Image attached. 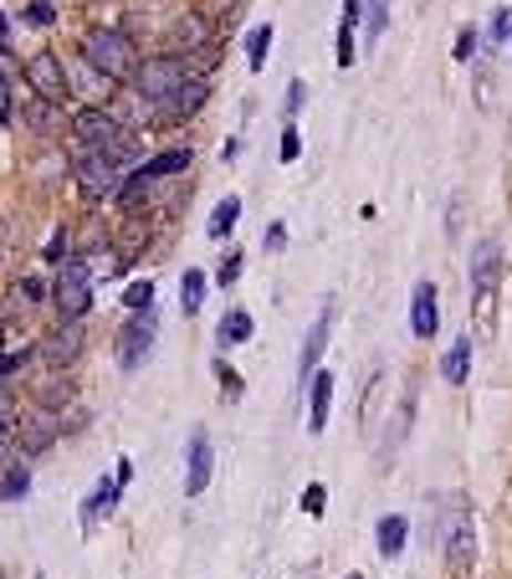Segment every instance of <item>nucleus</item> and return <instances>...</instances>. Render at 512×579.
<instances>
[{"mask_svg":"<svg viewBox=\"0 0 512 579\" xmlns=\"http://www.w3.org/2000/svg\"><path fill=\"white\" fill-rule=\"evenodd\" d=\"M82 62L93 72H103L109 82H134V72H139V41L129 37V31H119V27H93L88 37H82Z\"/></svg>","mask_w":512,"mask_h":579,"instance_id":"f257e3e1","label":"nucleus"},{"mask_svg":"<svg viewBox=\"0 0 512 579\" xmlns=\"http://www.w3.org/2000/svg\"><path fill=\"white\" fill-rule=\"evenodd\" d=\"M205 47H216V27L205 21L201 6H180L160 31V52L170 57H201Z\"/></svg>","mask_w":512,"mask_h":579,"instance_id":"f03ea898","label":"nucleus"},{"mask_svg":"<svg viewBox=\"0 0 512 579\" xmlns=\"http://www.w3.org/2000/svg\"><path fill=\"white\" fill-rule=\"evenodd\" d=\"M52 303L62 313V324H78L82 313L93 308V267H88L82 252H72L62 262V272H57V283H52Z\"/></svg>","mask_w":512,"mask_h":579,"instance_id":"7ed1b4c3","label":"nucleus"},{"mask_svg":"<svg viewBox=\"0 0 512 579\" xmlns=\"http://www.w3.org/2000/svg\"><path fill=\"white\" fill-rule=\"evenodd\" d=\"M185 78H195L185 57L149 52L144 62H139V72H134V98H139V103H160V98H170Z\"/></svg>","mask_w":512,"mask_h":579,"instance_id":"20e7f679","label":"nucleus"},{"mask_svg":"<svg viewBox=\"0 0 512 579\" xmlns=\"http://www.w3.org/2000/svg\"><path fill=\"white\" fill-rule=\"evenodd\" d=\"M72 180H78V190L88 195V201H113L123 190V164L113 160V154H78V170H72Z\"/></svg>","mask_w":512,"mask_h":579,"instance_id":"39448f33","label":"nucleus"},{"mask_svg":"<svg viewBox=\"0 0 512 579\" xmlns=\"http://www.w3.org/2000/svg\"><path fill=\"white\" fill-rule=\"evenodd\" d=\"M477 565V528L467 508H451V524H446V575L451 579H472Z\"/></svg>","mask_w":512,"mask_h":579,"instance_id":"423d86ee","label":"nucleus"},{"mask_svg":"<svg viewBox=\"0 0 512 579\" xmlns=\"http://www.w3.org/2000/svg\"><path fill=\"white\" fill-rule=\"evenodd\" d=\"M21 78H27V88L41 103H62L68 98V62H62V52H31Z\"/></svg>","mask_w":512,"mask_h":579,"instance_id":"0eeeda50","label":"nucleus"},{"mask_svg":"<svg viewBox=\"0 0 512 579\" xmlns=\"http://www.w3.org/2000/svg\"><path fill=\"white\" fill-rule=\"evenodd\" d=\"M16 431H21V451H27V457H41V451H52L57 436H62V416L47 410V405H31V410L16 416Z\"/></svg>","mask_w":512,"mask_h":579,"instance_id":"6e6552de","label":"nucleus"},{"mask_svg":"<svg viewBox=\"0 0 512 579\" xmlns=\"http://www.w3.org/2000/svg\"><path fill=\"white\" fill-rule=\"evenodd\" d=\"M205 98H211V82H205V78H185L170 98L149 103V113H154V123H180V119H190V113H201Z\"/></svg>","mask_w":512,"mask_h":579,"instance_id":"1a4fd4ad","label":"nucleus"},{"mask_svg":"<svg viewBox=\"0 0 512 579\" xmlns=\"http://www.w3.org/2000/svg\"><path fill=\"white\" fill-rule=\"evenodd\" d=\"M82 324H57L52 334H41V344H37V354H41V364L47 369H72L78 364V354H82Z\"/></svg>","mask_w":512,"mask_h":579,"instance_id":"9d476101","label":"nucleus"},{"mask_svg":"<svg viewBox=\"0 0 512 579\" xmlns=\"http://www.w3.org/2000/svg\"><path fill=\"white\" fill-rule=\"evenodd\" d=\"M154 318L149 313H139V318H129V324L119 328V369H139V364L154 354Z\"/></svg>","mask_w":512,"mask_h":579,"instance_id":"9b49d317","label":"nucleus"},{"mask_svg":"<svg viewBox=\"0 0 512 579\" xmlns=\"http://www.w3.org/2000/svg\"><path fill=\"white\" fill-rule=\"evenodd\" d=\"M498 277H502V246L498 242H477L472 252V297L477 303H492V293H498Z\"/></svg>","mask_w":512,"mask_h":579,"instance_id":"f8f14e48","label":"nucleus"},{"mask_svg":"<svg viewBox=\"0 0 512 579\" xmlns=\"http://www.w3.org/2000/svg\"><path fill=\"white\" fill-rule=\"evenodd\" d=\"M334 297L324 303V313H318V324L308 328V338H303V354H297V375H303V385H308L313 375H318V359H324L328 349V334H334Z\"/></svg>","mask_w":512,"mask_h":579,"instance_id":"ddd939ff","label":"nucleus"},{"mask_svg":"<svg viewBox=\"0 0 512 579\" xmlns=\"http://www.w3.org/2000/svg\"><path fill=\"white\" fill-rule=\"evenodd\" d=\"M211 467H216L211 436L195 431V436H190V457H185V498H201L205 487H211Z\"/></svg>","mask_w":512,"mask_h":579,"instance_id":"4468645a","label":"nucleus"},{"mask_svg":"<svg viewBox=\"0 0 512 579\" xmlns=\"http://www.w3.org/2000/svg\"><path fill=\"white\" fill-rule=\"evenodd\" d=\"M410 328H416V338H436V334H441L436 283H416V297H410Z\"/></svg>","mask_w":512,"mask_h":579,"instance_id":"2eb2a0df","label":"nucleus"},{"mask_svg":"<svg viewBox=\"0 0 512 579\" xmlns=\"http://www.w3.org/2000/svg\"><path fill=\"white\" fill-rule=\"evenodd\" d=\"M405 534H410V524H405L400 512H385L375 524V549L385 553V559H400L405 553Z\"/></svg>","mask_w":512,"mask_h":579,"instance_id":"dca6fc26","label":"nucleus"},{"mask_svg":"<svg viewBox=\"0 0 512 579\" xmlns=\"http://www.w3.org/2000/svg\"><path fill=\"white\" fill-rule=\"evenodd\" d=\"M119 492H123V482H119V477H98L93 498L82 502V524L93 528V524H98V512H103V518H109V512L119 508Z\"/></svg>","mask_w":512,"mask_h":579,"instance_id":"f3484780","label":"nucleus"},{"mask_svg":"<svg viewBox=\"0 0 512 579\" xmlns=\"http://www.w3.org/2000/svg\"><path fill=\"white\" fill-rule=\"evenodd\" d=\"M328 405H334V375L318 369V375H313V400H308V431L313 436L328 426Z\"/></svg>","mask_w":512,"mask_h":579,"instance_id":"a211bd4d","label":"nucleus"},{"mask_svg":"<svg viewBox=\"0 0 512 579\" xmlns=\"http://www.w3.org/2000/svg\"><path fill=\"white\" fill-rule=\"evenodd\" d=\"M190 144H175V149H164V154H154L149 164H139V175L144 180H164V175H180V170H190Z\"/></svg>","mask_w":512,"mask_h":579,"instance_id":"6ab92c4d","label":"nucleus"},{"mask_svg":"<svg viewBox=\"0 0 512 579\" xmlns=\"http://www.w3.org/2000/svg\"><path fill=\"white\" fill-rule=\"evenodd\" d=\"M27 123H31V134H41V139H57L62 129H68V119H62V103H31L27 109Z\"/></svg>","mask_w":512,"mask_h":579,"instance_id":"aec40b11","label":"nucleus"},{"mask_svg":"<svg viewBox=\"0 0 512 579\" xmlns=\"http://www.w3.org/2000/svg\"><path fill=\"white\" fill-rule=\"evenodd\" d=\"M68 93H88V98H109V78L103 72H93L88 62H68Z\"/></svg>","mask_w":512,"mask_h":579,"instance_id":"412c9836","label":"nucleus"},{"mask_svg":"<svg viewBox=\"0 0 512 579\" xmlns=\"http://www.w3.org/2000/svg\"><path fill=\"white\" fill-rule=\"evenodd\" d=\"M441 375L451 379V385H467V375H472V334H461L451 349H446V364Z\"/></svg>","mask_w":512,"mask_h":579,"instance_id":"4be33fe9","label":"nucleus"},{"mask_svg":"<svg viewBox=\"0 0 512 579\" xmlns=\"http://www.w3.org/2000/svg\"><path fill=\"white\" fill-rule=\"evenodd\" d=\"M205 303V272L201 267H185V277H180V313L185 318H195Z\"/></svg>","mask_w":512,"mask_h":579,"instance_id":"5701e85b","label":"nucleus"},{"mask_svg":"<svg viewBox=\"0 0 512 579\" xmlns=\"http://www.w3.org/2000/svg\"><path fill=\"white\" fill-rule=\"evenodd\" d=\"M252 313L246 308H231L226 318H221V328H216V338H221V349H231V344H246V338H252Z\"/></svg>","mask_w":512,"mask_h":579,"instance_id":"b1692460","label":"nucleus"},{"mask_svg":"<svg viewBox=\"0 0 512 579\" xmlns=\"http://www.w3.org/2000/svg\"><path fill=\"white\" fill-rule=\"evenodd\" d=\"M68 395H72V385L62 379V369H52V379H37V405H47V410H57V416H62Z\"/></svg>","mask_w":512,"mask_h":579,"instance_id":"393cba45","label":"nucleus"},{"mask_svg":"<svg viewBox=\"0 0 512 579\" xmlns=\"http://www.w3.org/2000/svg\"><path fill=\"white\" fill-rule=\"evenodd\" d=\"M236 221H242V201H236V195H226V201L216 205V216H211V236H231V231H236Z\"/></svg>","mask_w":512,"mask_h":579,"instance_id":"a878e982","label":"nucleus"},{"mask_svg":"<svg viewBox=\"0 0 512 579\" xmlns=\"http://www.w3.org/2000/svg\"><path fill=\"white\" fill-rule=\"evenodd\" d=\"M27 487H31V471H27V461H21V467H11L6 477H0V502H21L27 498Z\"/></svg>","mask_w":512,"mask_h":579,"instance_id":"bb28decb","label":"nucleus"},{"mask_svg":"<svg viewBox=\"0 0 512 579\" xmlns=\"http://www.w3.org/2000/svg\"><path fill=\"white\" fill-rule=\"evenodd\" d=\"M267 52H272V27H252V37H246V62H252V72L267 68Z\"/></svg>","mask_w":512,"mask_h":579,"instance_id":"cd10ccee","label":"nucleus"},{"mask_svg":"<svg viewBox=\"0 0 512 579\" xmlns=\"http://www.w3.org/2000/svg\"><path fill=\"white\" fill-rule=\"evenodd\" d=\"M216 379H221V395H226V400H242V395H246L242 375H236V369H231L226 359H216Z\"/></svg>","mask_w":512,"mask_h":579,"instance_id":"c85d7f7f","label":"nucleus"},{"mask_svg":"<svg viewBox=\"0 0 512 579\" xmlns=\"http://www.w3.org/2000/svg\"><path fill=\"white\" fill-rule=\"evenodd\" d=\"M11 293H16V303H41V297H52V287L41 283V277H21Z\"/></svg>","mask_w":512,"mask_h":579,"instance_id":"c756f323","label":"nucleus"},{"mask_svg":"<svg viewBox=\"0 0 512 579\" xmlns=\"http://www.w3.org/2000/svg\"><path fill=\"white\" fill-rule=\"evenodd\" d=\"M123 303H129V308L134 313H149V303H154V283H129V293H123Z\"/></svg>","mask_w":512,"mask_h":579,"instance_id":"7c9ffc66","label":"nucleus"},{"mask_svg":"<svg viewBox=\"0 0 512 579\" xmlns=\"http://www.w3.org/2000/svg\"><path fill=\"white\" fill-rule=\"evenodd\" d=\"M297 154H303V134H297V123H287V129H283V144H277V160L293 164Z\"/></svg>","mask_w":512,"mask_h":579,"instance_id":"2f4dec72","label":"nucleus"},{"mask_svg":"<svg viewBox=\"0 0 512 579\" xmlns=\"http://www.w3.org/2000/svg\"><path fill=\"white\" fill-rule=\"evenodd\" d=\"M303 508H308L313 518H324V508H328V487H324V482H308V487H303Z\"/></svg>","mask_w":512,"mask_h":579,"instance_id":"473e14b6","label":"nucleus"},{"mask_svg":"<svg viewBox=\"0 0 512 579\" xmlns=\"http://www.w3.org/2000/svg\"><path fill=\"white\" fill-rule=\"evenodd\" d=\"M21 16H27L31 27H52V21H57V6H52V0H31Z\"/></svg>","mask_w":512,"mask_h":579,"instance_id":"72a5a7b5","label":"nucleus"},{"mask_svg":"<svg viewBox=\"0 0 512 579\" xmlns=\"http://www.w3.org/2000/svg\"><path fill=\"white\" fill-rule=\"evenodd\" d=\"M354 52H359V47H354V21H344V27H338V68H349Z\"/></svg>","mask_w":512,"mask_h":579,"instance_id":"f704fd0d","label":"nucleus"},{"mask_svg":"<svg viewBox=\"0 0 512 579\" xmlns=\"http://www.w3.org/2000/svg\"><path fill=\"white\" fill-rule=\"evenodd\" d=\"M451 52H457V62H472V52H477V27H461V31H457V47H451Z\"/></svg>","mask_w":512,"mask_h":579,"instance_id":"c9c22d12","label":"nucleus"},{"mask_svg":"<svg viewBox=\"0 0 512 579\" xmlns=\"http://www.w3.org/2000/svg\"><path fill=\"white\" fill-rule=\"evenodd\" d=\"M385 6H390V0H369V6H365V11H369V41L385 37Z\"/></svg>","mask_w":512,"mask_h":579,"instance_id":"e433bc0d","label":"nucleus"},{"mask_svg":"<svg viewBox=\"0 0 512 579\" xmlns=\"http://www.w3.org/2000/svg\"><path fill=\"white\" fill-rule=\"evenodd\" d=\"M201 11H205V21L216 27V21H226V16H236V0H205Z\"/></svg>","mask_w":512,"mask_h":579,"instance_id":"4c0bfd02","label":"nucleus"},{"mask_svg":"<svg viewBox=\"0 0 512 579\" xmlns=\"http://www.w3.org/2000/svg\"><path fill=\"white\" fill-rule=\"evenodd\" d=\"M262 246H267V252H283V246H287V226H283V221H272V226L262 231Z\"/></svg>","mask_w":512,"mask_h":579,"instance_id":"58836bf2","label":"nucleus"},{"mask_svg":"<svg viewBox=\"0 0 512 579\" xmlns=\"http://www.w3.org/2000/svg\"><path fill=\"white\" fill-rule=\"evenodd\" d=\"M236 277H242V256L231 252L226 262H221V272H216V283H221V287H231V283H236Z\"/></svg>","mask_w":512,"mask_h":579,"instance_id":"ea45409f","label":"nucleus"},{"mask_svg":"<svg viewBox=\"0 0 512 579\" xmlns=\"http://www.w3.org/2000/svg\"><path fill=\"white\" fill-rule=\"evenodd\" d=\"M303 98H308V82H293V88H287V123L297 119V109H303Z\"/></svg>","mask_w":512,"mask_h":579,"instance_id":"a19ab883","label":"nucleus"},{"mask_svg":"<svg viewBox=\"0 0 512 579\" xmlns=\"http://www.w3.org/2000/svg\"><path fill=\"white\" fill-rule=\"evenodd\" d=\"M0 123H11V78H0Z\"/></svg>","mask_w":512,"mask_h":579,"instance_id":"79ce46f5","label":"nucleus"},{"mask_svg":"<svg viewBox=\"0 0 512 579\" xmlns=\"http://www.w3.org/2000/svg\"><path fill=\"white\" fill-rule=\"evenodd\" d=\"M492 37H498V41L512 37V11H498V21H492Z\"/></svg>","mask_w":512,"mask_h":579,"instance_id":"37998d69","label":"nucleus"},{"mask_svg":"<svg viewBox=\"0 0 512 579\" xmlns=\"http://www.w3.org/2000/svg\"><path fill=\"white\" fill-rule=\"evenodd\" d=\"M11 416H16V410H11V400L0 395V441H6V431H11Z\"/></svg>","mask_w":512,"mask_h":579,"instance_id":"c03bdc74","label":"nucleus"},{"mask_svg":"<svg viewBox=\"0 0 512 579\" xmlns=\"http://www.w3.org/2000/svg\"><path fill=\"white\" fill-rule=\"evenodd\" d=\"M359 16H365V0H344V21H354V27H359Z\"/></svg>","mask_w":512,"mask_h":579,"instance_id":"a18cd8bd","label":"nucleus"},{"mask_svg":"<svg viewBox=\"0 0 512 579\" xmlns=\"http://www.w3.org/2000/svg\"><path fill=\"white\" fill-rule=\"evenodd\" d=\"M113 477H119V482H123V487H129V482H134V461L123 457V461H119V471H113Z\"/></svg>","mask_w":512,"mask_h":579,"instance_id":"49530a36","label":"nucleus"},{"mask_svg":"<svg viewBox=\"0 0 512 579\" xmlns=\"http://www.w3.org/2000/svg\"><path fill=\"white\" fill-rule=\"evenodd\" d=\"M6 37H11V27H6V16H0V47H6Z\"/></svg>","mask_w":512,"mask_h":579,"instance_id":"de8ad7c7","label":"nucleus"},{"mask_svg":"<svg viewBox=\"0 0 512 579\" xmlns=\"http://www.w3.org/2000/svg\"><path fill=\"white\" fill-rule=\"evenodd\" d=\"M349 579H365V575H349Z\"/></svg>","mask_w":512,"mask_h":579,"instance_id":"09e8293b","label":"nucleus"}]
</instances>
